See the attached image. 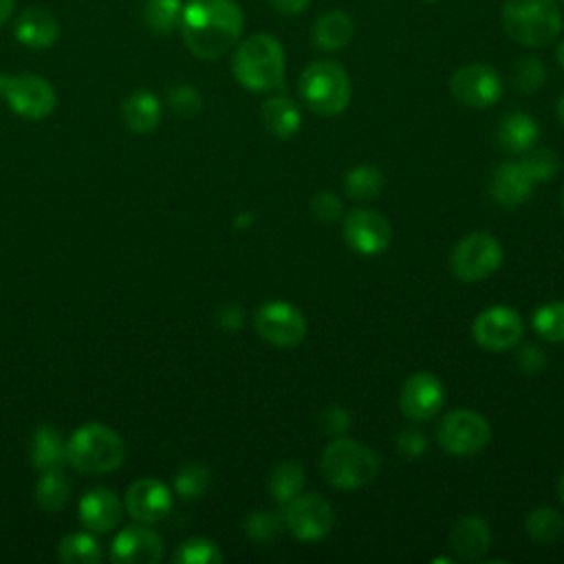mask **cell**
Listing matches in <instances>:
<instances>
[{
    "label": "cell",
    "mask_w": 564,
    "mask_h": 564,
    "mask_svg": "<svg viewBox=\"0 0 564 564\" xmlns=\"http://www.w3.org/2000/svg\"><path fill=\"white\" fill-rule=\"evenodd\" d=\"M163 555V540L145 527H128L119 531L110 546V560L119 564H154Z\"/></svg>",
    "instance_id": "cell-17"
},
{
    "label": "cell",
    "mask_w": 564,
    "mask_h": 564,
    "mask_svg": "<svg viewBox=\"0 0 564 564\" xmlns=\"http://www.w3.org/2000/svg\"><path fill=\"white\" fill-rule=\"evenodd\" d=\"M540 128L527 112H509L496 128V141L511 154H522L535 145Z\"/></svg>",
    "instance_id": "cell-22"
},
{
    "label": "cell",
    "mask_w": 564,
    "mask_h": 564,
    "mask_svg": "<svg viewBox=\"0 0 564 564\" xmlns=\"http://www.w3.org/2000/svg\"><path fill=\"white\" fill-rule=\"evenodd\" d=\"M352 425V419H350V412L337 403L333 405H326L319 414V427L322 432L326 434H333V436H344Z\"/></svg>",
    "instance_id": "cell-40"
},
{
    "label": "cell",
    "mask_w": 564,
    "mask_h": 564,
    "mask_svg": "<svg viewBox=\"0 0 564 564\" xmlns=\"http://www.w3.org/2000/svg\"><path fill=\"white\" fill-rule=\"evenodd\" d=\"M502 262L500 242L487 231H471L452 251L449 267L460 282H478L498 271Z\"/></svg>",
    "instance_id": "cell-7"
},
{
    "label": "cell",
    "mask_w": 564,
    "mask_h": 564,
    "mask_svg": "<svg viewBox=\"0 0 564 564\" xmlns=\"http://www.w3.org/2000/svg\"><path fill=\"white\" fill-rule=\"evenodd\" d=\"M538 335L546 341L562 344L564 341V300H555L549 304H542L531 319Z\"/></svg>",
    "instance_id": "cell-33"
},
{
    "label": "cell",
    "mask_w": 564,
    "mask_h": 564,
    "mask_svg": "<svg viewBox=\"0 0 564 564\" xmlns=\"http://www.w3.org/2000/svg\"><path fill=\"white\" fill-rule=\"evenodd\" d=\"M126 458L123 438L108 425L86 423L66 443V463L82 474H108Z\"/></svg>",
    "instance_id": "cell-3"
},
{
    "label": "cell",
    "mask_w": 564,
    "mask_h": 564,
    "mask_svg": "<svg viewBox=\"0 0 564 564\" xmlns=\"http://www.w3.org/2000/svg\"><path fill=\"white\" fill-rule=\"evenodd\" d=\"M562 205H564V196H562Z\"/></svg>",
    "instance_id": "cell-51"
},
{
    "label": "cell",
    "mask_w": 564,
    "mask_h": 564,
    "mask_svg": "<svg viewBox=\"0 0 564 564\" xmlns=\"http://www.w3.org/2000/svg\"><path fill=\"white\" fill-rule=\"evenodd\" d=\"M231 70L238 84L253 93H267L284 86V48L269 33L249 35L238 44L231 57Z\"/></svg>",
    "instance_id": "cell-2"
},
{
    "label": "cell",
    "mask_w": 564,
    "mask_h": 564,
    "mask_svg": "<svg viewBox=\"0 0 564 564\" xmlns=\"http://www.w3.org/2000/svg\"><path fill=\"white\" fill-rule=\"evenodd\" d=\"M449 544L458 560H480L491 544V531L487 520L480 516L460 518L449 533Z\"/></svg>",
    "instance_id": "cell-20"
},
{
    "label": "cell",
    "mask_w": 564,
    "mask_h": 564,
    "mask_svg": "<svg viewBox=\"0 0 564 564\" xmlns=\"http://www.w3.org/2000/svg\"><path fill=\"white\" fill-rule=\"evenodd\" d=\"M172 560L176 564H220L223 553L218 544L207 538H189L178 544Z\"/></svg>",
    "instance_id": "cell-34"
},
{
    "label": "cell",
    "mask_w": 564,
    "mask_h": 564,
    "mask_svg": "<svg viewBox=\"0 0 564 564\" xmlns=\"http://www.w3.org/2000/svg\"><path fill=\"white\" fill-rule=\"evenodd\" d=\"M262 121L273 137L291 139L293 134H297L302 126V115L293 99L284 95H275L262 104Z\"/></svg>",
    "instance_id": "cell-24"
},
{
    "label": "cell",
    "mask_w": 564,
    "mask_h": 564,
    "mask_svg": "<svg viewBox=\"0 0 564 564\" xmlns=\"http://www.w3.org/2000/svg\"><path fill=\"white\" fill-rule=\"evenodd\" d=\"M555 112H557V119L564 123V93L560 95V99L555 104Z\"/></svg>",
    "instance_id": "cell-47"
},
{
    "label": "cell",
    "mask_w": 564,
    "mask_h": 564,
    "mask_svg": "<svg viewBox=\"0 0 564 564\" xmlns=\"http://www.w3.org/2000/svg\"><path fill=\"white\" fill-rule=\"evenodd\" d=\"M311 209L313 216L322 223H335L341 216V200L333 192H317L311 198Z\"/></svg>",
    "instance_id": "cell-41"
},
{
    "label": "cell",
    "mask_w": 564,
    "mask_h": 564,
    "mask_svg": "<svg viewBox=\"0 0 564 564\" xmlns=\"http://www.w3.org/2000/svg\"><path fill=\"white\" fill-rule=\"evenodd\" d=\"M302 101L322 117L339 115L350 101V77L339 62L317 59L311 62L297 82Z\"/></svg>",
    "instance_id": "cell-6"
},
{
    "label": "cell",
    "mask_w": 564,
    "mask_h": 564,
    "mask_svg": "<svg viewBox=\"0 0 564 564\" xmlns=\"http://www.w3.org/2000/svg\"><path fill=\"white\" fill-rule=\"evenodd\" d=\"M167 106L178 117H192V115H196L200 110L203 99H200V93L194 86L178 84V86H172L167 90Z\"/></svg>",
    "instance_id": "cell-39"
},
{
    "label": "cell",
    "mask_w": 564,
    "mask_h": 564,
    "mask_svg": "<svg viewBox=\"0 0 564 564\" xmlns=\"http://www.w3.org/2000/svg\"><path fill=\"white\" fill-rule=\"evenodd\" d=\"M242 11L236 0H189L181 13V35L198 59H218L242 33Z\"/></svg>",
    "instance_id": "cell-1"
},
{
    "label": "cell",
    "mask_w": 564,
    "mask_h": 564,
    "mask_svg": "<svg viewBox=\"0 0 564 564\" xmlns=\"http://www.w3.org/2000/svg\"><path fill=\"white\" fill-rule=\"evenodd\" d=\"M555 59H557V64L564 68V40L557 44V48H555Z\"/></svg>",
    "instance_id": "cell-48"
},
{
    "label": "cell",
    "mask_w": 564,
    "mask_h": 564,
    "mask_svg": "<svg viewBox=\"0 0 564 564\" xmlns=\"http://www.w3.org/2000/svg\"><path fill=\"white\" fill-rule=\"evenodd\" d=\"M284 529L302 542H317L326 538L335 524L333 507L319 494H297L282 509Z\"/></svg>",
    "instance_id": "cell-9"
},
{
    "label": "cell",
    "mask_w": 564,
    "mask_h": 564,
    "mask_svg": "<svg viewBox=\"0 0 564 564\" xmlns=\"http://www.w3.org/2000/svg\"><path fill=\"white\" fill-rule=\"evenodd\" d=\"M68 494H70V480L64 476L62 467L42 471V476L37 478L35 489H33L37 507L48 513L59 511L66 505Z\"/></svg>",
    "instance_id": "cell-28"
},
{
    "label": "cell",
    "mask_w": 564,
    "mask_h": 564,
    "mask_svg": "<svg viewBox=\"0 0 564 564\" xmlns=\"http://www.w3.org/2000/svg\"><path fill=\"white\" fill-rule=\"evenodd\" d=\"M520 163H522V167L527 170V174L535 183L549 181L560 170V159L549 148H531V150H527V154L520 159Z\"/></svg>",
    "instance_id": "cell-38"
},
{
    "label": "cell",
    "mask_w": 564,
    "mask_h": 564,
    "mask_svg": "<svg viewBox=\"0 0 564 564\" xmlns=\"http://www.w3.org/2000/svg\"><path fill=\"white\" fill-rule=\"evenodd\" d=\"M436 441L452 456H471L489 445L491 427L482 414L460 408L443 416Z\"/></svg>",
    "instance_id": "cell-8"
},
{
    "label": "cell",
    "mask_w": 564,
    "mask_h": 564,
    "mask_svg": "<svg viewBox=\"0 0 564 564\" xmlns=\"http://www.w3.org/2000/svg\"><path fill=\"white\" fill-rule=\"evenodd\" d=\"M2 95L15 115L33 121L51 115L57 104L53 86L44 77L29 73L7 77Z\"/></svg>",
    "instance_id": "cell-12"
},
{
    "label": "cell",
    "mask_w": 564,
    "mask_h": 564,
    "mask_svg": "<svg viewBox=\"0 0 564 564\" xmlns=\"http://www.w3.org/2000/svg\"><path fill=\"white\" fill-rule=\"evenodd\" d=\"M284 531L282 513L273 511H253L245 520V533L253 542H271Z\"/></svg>",
    "instance_id": "cell-36"
},
{
    "label": "cell",
    "mask_w": 564,
    "mask_h": 564,
    "mask_svg": "<svg viewBox=\"0 0 564 564\" xmlns=\"http://www.w3.org/2000/svg\"><path fill=\"white\" fill-rule=\"evenodd\" d=\"M123 516V505L112 489L95 487L79 500V520L86 529L106 533L112 531Z\"/></svg>",
    "instance_id": "cell-18"
},
{
    "label": "cell",
    "mask_w": 564,
    "mask_h": 564,
    "mask_svg": "<svg viewBox=\"0 0 564 564\" xmlns=\"http://www.w3.org/2000/svg\"><path fill=\"white\" fill-rule=\"evenodd\" d=\"M269 2L275 11H280L284 15H295L308 4V0H269Z\"/></svg>",
    "instance_id": "cell-45"
},
{
    "label": "cell",
    "mask_w": 564,
    "mask_h": 564,
    "mask_svg": "<svg viewBox=\"0 0 564 564\" xmlns=\"http://www.w3.org/2000/svg\"><path fill=\"white\" fill-rule=\"evenodd\" d=\"M304 480H306L304 467L297 460H282L280 465H275L271 469L269 480H267V489H269L273 500H278L280 505H286L297 494H302Z\"/></svg>",
    "instance_id": "cell-27"
},
{
    "label": "cell",
    "mask_w": 564,
    "mask_h": 564,
    "mask_svg": "<svg viewBox=\"0 0 564 564\" xmlns=\"http://www.w3.org/2000/svg\"><path fill=\"white\" fill-rule=\"evenodd\" d=\"M344 189L355 200H372L383 189V174L375 165H357L346 174Z\"/></svg>",
    "instance_id": "cell-29"
},
{
    "label": "cell",
    "mask_w": 564,
    "mask_h": 564,
    "mask_svg": "<svg viewBox=\"0 0 564 564\" xmlns=\"http://www.w3.org/2000/svg\"><path fill=\"white\" fill-rule=\"evenodd\" d=\"M258 335L280 348L297 346L306 335V319L293 304L284 300H269L258 306L253 315Z\"/></svg>",
    "instance_id": "cell-10"
},
{
    "label": "cell",
    "mask_w": 564,
    "mask_h": 564,
    "mask_svg": "<svg viewBox=\"0 0 564 564\" xmlns=\"http://www.w3.org/2000/svg\"><path fill=\"white\" fill-rule=\"evenodd\" d=\"M379 456L364 443L346 436L330 441L319 458V471L337 489H357L379 474Z\"/></svg>",
    "instance_id": "cell-5"
},
{
    "label": "cell",
    "mask_w": 564,
    "mask_h": 564,
    "mask_svg": "<svg viewBox=\"0 0 564 564\" xmlns=\"http://www.w3.org/2000/svg\"><path fill=\"white\" fill-rule=\"evenodd\" d=\"M183 2L181 0H145L143 20L152 33L165 35L174 31L181 22Z\"/></svg>",
    "instance_id": "cell-32"
},
{
    "label": "cell",
    "mask_w": 564,
    "mask_h": 564,
    "mask_svg": "<svg viewBox=\"0 0 564 564\" xmlns=\"http://www.w3.org/2000/svg\"><path fill=\"white\" fill-rule=\"evenodd\" d=\"M535 181L527 174L520 161L500 163L489 176V194L502 207H518L522 205L531 192Z\"/></svg>",
    "instance_id": "cell-19"
},
{
    "label": "cell",
    "mask_w": 564,
    "mask_h": 564,
    "mask_svg": "<svg viewBox=\"0 0 564 564\" xmlns=\"http://www.w3.org/2000/svg\"><path fill=\"white\" fill-rule=\"evenodd\" d=\"M427 2H436V0H427Z\"/></svg>",
    "instance_id": "cell-50"
},
{
    "label": "cell",
    "mask_w": 564,
    "mask_h": 564,
    "mask_svg": "<svg viewBox=\"0 0 564 564\" xmlns=\"http://www.w3.org/2000/svg\"><path fill=\"white\" fill-rule=\"evenodd\" d=\"M502 29L522 46H546L562 31L555 0H505Z\"/></svg>",
    "instance_id": "cell-4"
},
{
    "label": "cell",
    "mask_w": 564,
    "mask_h": 564,
    "mask_svg": "<svg viewBox=\"0 0 564 564\" xmlns=\"http://www.w3.org/2000/svg\"><path fill=\"white\" fill-rule=\"evenodd\" d=\"M445 403L443 383L432 372H414L399 392V408L414 423L430 421Z\"/></svg>",
    "instance_id": "cell-15"
},
{
    "label": "cell",
    "mask_w": 564,
    "mask_h": 564,
    "mask_svg": "<svg viewBox=\"0 0 564 564\" xmlns=\"http://www.w3.org/2000/svg\"><path fill=\"white\" fill-rule=\"evenodd\" d=\"M564 529V518L553 507H538L524 520L527 535L538 544L553 542Z\"/></svg>",
    "instance_id": "cell-31"
},
{
    "label": "cell",
    "mask_w": 564,
    "mask_h": 564,
    "mask_svg": "<svg viewBox=\"0 0 564 564\" xmlns=\"http://www.w3.org/2000/svg\"><path fill=\"white\" fill-rule=\"evenodd\" d=\"M471 335L476 344L489 352L511 350L522 337L520 313L511 306H489L476 315Z\"/></svg>",
    "instance_id": "cell-13"
},
{
    "label": "cell",
    "mask_w": 564,
    "mask_h": 564,
    "mask_svg": "<svg viewBox=\"0 0 564 564\" xmlns=\"http://www.w3.org/2000/svg\"><path fill=\"white\" fill-rule=\"evenodd\" d=\"M29 458L37 471L62 467L66 460V445L62 443L59 432L51 425H40L31 436Z\"/></svg>",
    "instance_id": "cell-26"
},
{
    "label": "cell",
    "mask_w": 564,
    "mask_h": 564,
    "mask_svg": "<svg viewBox=\"0 0 564 564\" xmlns=\"http://www.w3.org/2000/svg\"><path fill=\"white\" fill-rule=\"evenodd\" d=\"M344 240L361 256H377L392 242L390 223L372 209H352L344 218Z\"/></svg>",
    "instance_id": "cell-14"
},
{
    "label": "cell",
    "mask_w": 564,
    "mask_h": 564,
    "mask_svg": "<svg viewBox=\"0 0 564 564\" xmlns=\"http://www.w3.org/2000/svg\"><path fill=\"white\" fill-rule=\"evenodd\" d=\"M121 119L128 130L145 134L152 132L161 121V104L150 90H134L121 104Z\"/></svg>",
    "instance_id": "cell-23"
},
{
    "label": "cell",
    "mask_w": 564,
    "mask_h": 564,
    "mask_svg": "<svg viewBox=\"0 0 564 564\" xmlns=\"http://www.w3.org/2000/svg\"><path fill=\"white\" fill-rule=\"evenodd\" d=\"M57 35L55 15L42 7H29L15 20V37L29 48H48L57 42Z\"/></svg>",
    "instance_id": "cell-21"
},
{
    "label": "cell",
    "mask_w": 564,
    "mask_h": 564,
    "mask_svg": "<svg viewBox=\"0 0 564 564\" xmlns=\"http://www.w3.org/2000/svg\"><path fill=\"white\" fill-rule=\"evenodd\" d=\"M452 95L469 108H491L502 97V79L489 64H465L449 79Z\"/></svg>",
    "instance_id": "cell-11"
},
{
    "label": "cell",
    "mask_w": 564,
    "mask_h": 564,
    "mask_svg": "<svg viewBox=\"0 0 564 564\" xmlns=\"http://www.w3.org/2000/svg\"><path fill=\"white\" fill-rule=\"evenodd\" d=\"M352 20L348 13L335 9L326 11L313 24V44L319 51H339L352 40Z\"/></svg>",
    "instance_id": "cell-25"
},
{
    "label": "cell",
    "mask_w": 564,
    "mask_h": 564,
    "mask_svg": "<svg viewBox=\"0 0 564 564\" xmlns=\"http://www.w3.org/2000/svg\"><path fill=\"white\" fill-rule=\"evenodd\" d=\"M218 326H223L225 330H236L242 326L245 322V311L238 306V304H225L220 311H218V317H216Z\"/></svg>",
    "instance_id": "cell-44"
},
{
    "label": "cell",
    "mask_w": 564,
    "mask_h": 564,
    "mask_svg": "<svg viewBox=\"0 0 564 564\" xmlns=\"http://www.w3.org/2000/svg\"><path fill=\"white\" fill-rule=\"evenodd\" d=\"M557 491H560V498L564 502V471L560 474V480H557Z\"/></svg>",
    "instance_id": "cell-49"
},
{
    "label": "cell",
    "mask_w": 564,
    "mask_h": 564,
    "mask_svg": "<svg viewBox=\"0 0 564 564\" xmlns=\"http://www.w3.org/2000/svg\"><path fill=\"white\" fill-rule=\"evenodd\" d=\"M516 361L518 366L529 372V375H535V372H542L546 368V355L540 346H533V344H527L518 350L516 355Z\"/></svg>",
    "instance_id": "cell-42"
},
{
    "label": "cell",
    "mask_w": 564,
    "mask_h": 564,
    "mask_svg": "<svg viewBox=\"0 0 564 564\" xmlns=\"http://www.w3.org/2000/svg\"><path fill=\"white\" fill-rule=\"evenodd\" d=\"M59 560L66 564H97L101 560V549L97 540L88 533H68L57 544Z\"/></svg>",
    "instance_id": "cell-30"
},
{
    "label": "cell",
    "mask_w": 564,
    "mask_h": 564,
    "mask_svg": "<svg viewBox=\"0 0 564 564\" xmlns=\"http://www.w3.org/2000/svg\"><path fill=\"white\" fill-rule=\"evenodd\" d=\"M126 509L134 520L159 522L172 511V494L156 478H139L126 491Z\"/></svg>",
    "instance_id": "cell-16"
},
{
    "label": "cell",
    "mask_w": 564,
    "mask_h": 564,
    "mask_svg": "<svg viewBox=\"0 0 564 564\" xmlns=\"http://www.w3.org/2000/svg\"><path fill=\"white\" fill-rule=\"evenodd\" d=\"M397 445H399V452H401L403 456H408V458H419V456L425 452L427 441H425V436H423L419 430L408 427V430H403V432L397 436Z\"/></svg>",
    "instance_id": "cell-43"
},
{
    "label": "cell",
    "mask_w": 564,
    "mask_h": 564,
    "mask_svg": "<svg viewBox=\"0 0 564 564\" xmlns=\"http://www.w3.org/2000/svg\"><path fill=\"white\" fill-rule=\"evenodd\" d=\"M11 13H13V0H0V24H4Z\"/></svg>",
    "instance_id": "cell-46"
},
{
    "label": "cell",
    "mask_w": 564,
    "mask_h": 564,
    "mask_svg": "<svg viewBox=\"0 0 564 564\" xmlns=\"http://www.w3.org/2000/svg\"><path fill=\"white\" fill-rule=\"evenodd\" d=\"M212 474L200 463H189L174 476V487L183 498H200L209 487Z\"/></svg>",
    "instance_id": "cell-37"
},
{
    "label": "cell",
    "mask_w": 564,
    "mask_h": 564,
    "mask_svg": "<svg viewBox=\"0 0 564 564\" xmlns=\"http://www.w3.org/2000/svg\"><path fill=\"white\" fill-rule=\"evenodd\" d=\"M511 82L520 93H535L546 82V68L538 57H520L511 68Z\"/></svg>",
    "instance_id": "cell-35"
}]
</instances>
